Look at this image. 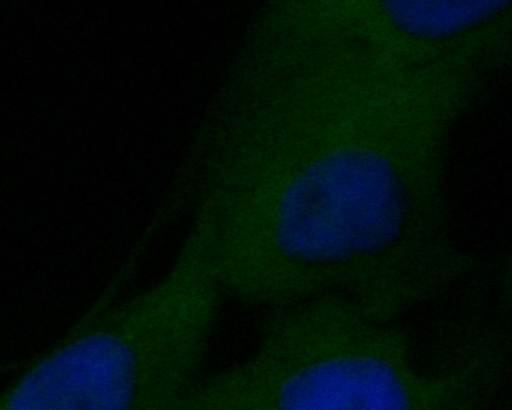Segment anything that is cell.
I'll list each match as a JSON object with an SVG mask.
<instances>
[{
  "instance_id": "obj_1",
  "label": "cell",
  "mask_w": 512,
  "mask_h": 410,
  "mask_svg": "<svg viewBox=\"0 0 512 410\" xmlns=\"http://www.w3.org/2000/svg\"><path fill=\"white\" fill-rule=\"evenodd\" d=\"M451 128L415 94L336 77L296 98L230 199L225 291L270 309L341 295L387 322L471 267L451 240Z\"/></svg>"
},
{
  "instance_id": "obj_2",
  "label": "cell",
  "mask_w": 512,
  "mask_h": 410,
  "mask_svg": "<svg viewBox=\"0 0 512 410\" xmlns=\"http://www.w3.org/2000/svg\"><path fill=\"white\" fill-rule=\"evenodd\" d=\"M408 343L338 294L272 309L252 354L200 380L187 410H488L481 355L457 353L425 373Z\"/></svg>"
}]
</instances>
